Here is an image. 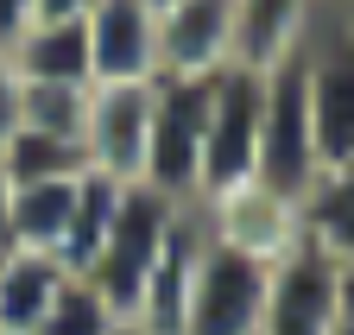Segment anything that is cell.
<instances>
[{"instance_id":"22","label":"cell","mask_w":354,"mask_h":335,"mask_svg":"<svg viewBox=\"0 0 354 335\" xmlns=\"http://www.w3.org/2000/svg\"><path fill=\"white\" fill-rule=\"evenodd\" d=\"M19 133V70L0 57V146Z\"/></svg>"},{"instance_id":"30","label":"cell","mask_w":354,"mask_h":335,"mask_svg":"<svg viewBox=\"0 0 354 335\" xmlns=\"http://www.w3.org/2000/svg\"><path fill=\"white\" fill-rule=\"evenodd\" d=\"M127 335H133V329H127Z\"/></svg>"},{"instance_id":"25","label":"cell","mask_w":354,"mask_h":335,"mask_svg":"<svg viewBox=\"0 0 354 335\" xmlns=\"http://www.w3.org/2000/svg\"><path fill=\"white\" fill-rule=\"evenodd\" d=\"M0 253H13V184L0 171Z\"/></svg>"},{"instance_id":"10","label":"cell","mask_w":354,"mask_h":335,"mask_svg":"<svg viewBox=\"0 0 354 335\" xmlns=\"http://www.w3.org/2000/svg\"><path fill=\"white\" fill-rule=\"evenodd\" d=\"M146 146H152V82L88 95V120H82L88 171H102L114 184H146Z\"/></svg>"},{"instance_id":"19","label":"cell","mask_w":354,"mask_h":335,"mask_svg":"<svg viewBox=\"0 0 354 335\" xmlns=\"http://www.w3.org/2000/svg\"><path fill=\"white\" fill-rule=\"evenodd\" d=\"M0 171H7L13 190H19V184H70V178L88 171V158H82L76 140H57V133H32V127H19L7 146H0Z\"/></svg>"},{"instance_id":"29","label":"cell","mask_w":354,"mask_h":335,"mask_svg":"<svg viewBox=\"0 0 354 335\" xmlns=\"http://www.w3.org/2000/svg\"><path fill=\"white\" fill-rule=\"evenodd\" d=\"M329 7H335V0H329Z\"/></svg>"},{"instance_id":"24","label":"cell","mask_w":354,"mask_h":335,"mask_svg":"<svg viewBox=\"0 0 354 335\" xmlns=\"http://www.w3.org/2000/svg\"><path fill=\"white\" fill-rule=\"evenodd\" d=\"M26 26H32V0H0V57L19 45Z\"/></svg>"},{"instance_id":"26","label":"cell","mask_w":354,"mask_h":335,"mask_svg":"<svg viewBox=\"0 0 354 335\" xmlns=\"http://www.w3.org/2000/svg\"><path fill=\"white\" fill-rule=\"evenodd\" d=\"M329 32L354 51V0H335V7H329Z\"/></svg>"},{"instance_id":"6","label":"cell","mask_w":354,"mask_h":335,"mask_svg":"<svg viewBox=\"0 0 354 335\" xmlns=\"http://www.w3.org/2000/svg\"><path fill=\"white\" fill-rule=\"evenodd\" d=\"M266 285H272V266H259L234 247L209 240L196 260V285H190V316L184 335H259L266 316Z\"/></svg>"},{"instance_id":"17","label":"cell","mask_w":354,"mask_h":335,"mask_svg":"<svg viewBox=\"0 0 354 335\" xmlns=\"http://www.w3.org/2000/svg\"><path fill=\"white\" fill-rule=\"evenodd\" d=\"M70 216H76V178L70 184H19L13 190V247L64 266Z\"/></svg>"},{"instance_id":"18","label":"cell","mask_w":354,"mask_h":335,"mask_svg":"<svg viewBox=\"0 0 354 335\" xmlns=\"http://www.w3.org/2000/svg\"><path fill=\"white\" fill-rule=\"evenodd\" d=\"M120 196L127 184L102 178V171H82L76 178V216H70V240H64V272H88L102 253V240L114 234V216H120Z\"/></svg>"},{"instance_id":"11","label":"cell","mask_w":354,"mask_h":335,"mask_svg":"<svg viewBox=\"0 0 354 335\" xmlns=\"http://www.w3.org/2000/svg\"><path fill=\"white\" fill-rule=\"evenodd\" d=\"M209 247V228L196 209H177L171 228H165V247H158V266L140 291V310H133V335H184V316H190V285H196V260Z\"/></svg>"},{"instance_id":"27","label":"cell","mask_w":354,"mask_h":335,"mask_svg":"<svg viewBox=\"0 0 354 335\" xmlns=\"http://www.w3.org/2000/svg\"><path fill=\"white\" fill-rule=\"evenodd\" d=\"M335 335H354V272L342 285V323H335Z\"/></svg>"},{"instance_id":"13","label":"cell","mask_w":354,"mask_h":335,"mask_svg":"<svg viewBox=\"0 0 354 335\" xmlns=\"http://www.w3.org/2000/svg\"><path fill=\"white\" fill-rule=\"evenodd\" d=\"M329 0H234V64L241 70H279L310 45Z\"/></svg>"},{"instance_id":"12","label":"cell","mask_w":354,"mask_h":335,"mask_svg":"<svg viewBox=\"0 0 354 335\" xmlns=\"http://www.w3.org/2000/svg\"><path fill=\"white\" fill-rule=\"evenodd\" d=\"M234 64V0H177L158 13V76H221Z\"/></svg>"},{"instance_id":"1","label":"cell","mask_w":354,"mask_h":335,"mask_svg":"<svg viewBox=\"0 0 354 335\" xmlns=\"http://www.w3.org/2000/svg\"><path fill=\"white\" fill-rule=\"evenodd\" d=\"M209 95L215 76H158L152 82V146H146V190L165 202L196 209V178H203V133H209Z\"/></svg>"},{"instance_id":"9","label":"cell","mask_w":354,"mask_h":335,"mask_svg":"<svg viewBox=\"0 0 354 335\" xmlns=\"http://www.w3.org/2000/svg\"><path fill=\"white\" fill-rule=\"evenodd\" d=\"M95 89H146L158 82V13L140 0H95L82 19Z\"/></svg>"},{"instance_id":"16","label":"cell","mask_w":354,"mask_h":335,"mask_svg":"<svg viewBox=\"0 0 354 335\" xmlns=\"http://www.w3.org/2000/svg\"><path fill=\"white\" fill-rule=\"evenodd\" d=\"M7 64L19 70V82H76V89H95L82 19H70V26H26L19 45L7 51Z\"/></svg>"},{"instance_id":"15","label":"cell","mask_w":354,"mask_h":335,"mask_svg":"<svg viewBox=\"0 0 354 335\" xmlns=\"http://www.w3.org/2000/svg\"><path fill=\"white\" fill-rule=\"evenodd\" d=\"M304 247L354 272V164L317 171V184L304 190Z\"/></svg>"},{"instance_id":"3","label":"cell","mask_w":354,"mask_h":335,"mask_svg":"<svg viewBox=\"0 0 354 335\" xmlns=\"http://www.w3.org/2000/svg\"><path fill=\"white\" fill-rule=\"evenodd\" d=\"M259 108H266V76L228 64L215 76L209 95V133H203V178H196V202L221 196L253 178L259 164Z\"/></svg>"},{"instance_id":"21","label":"cell","mask_w":354,"mask_h":335,"mask_svg":"<svg viewBox=\"0 0 354 335\" xmlns=\"http://www.w3.org/2000/svg\"><path fill=\"white\" fill-rule=\"evenodd\" d=\"M32 335H127V323L102 304V291L88 285V278H70V285L57 291V304L38 316Z\"/></svg>"},{"instance_id":"4","label":"cell","mask_w":354,"mask_h":335,"mask_svg":"<svg viewBox=\"0 0 354 335\" xmlns=\"http://www.w3.org/2000/svg\"><path fill=\"white\" fill-rule=\"evenodd\" d=\"M253 178L279 196H297L317 184V146H310V102H304V51L266 70V108H259V164Z\"/></svg>"},{"instance_id":"23","label":"cell","mask_w":354,"mask_h":335,"mask_svg":"<svg viewBox=\"0 0 354 335\" xmlns=\"http://www.w3.org/2000/svg\"><path fill=\"white\" fill-rule=\"evenodd\" d=\"M88 13H95V0H32V26H70Z\"/></svg>"},{"instance_id":"8","label":"cell","mask_w":354,"mask_h":335,"mask_svg":"<svg viewBox=\"0 0 354 335\" xmlns=\"http://www.w3.org/2000/svg\"><path fill=\"white\" fill-rule=\"evenodd\" d=\"M342 285H348V272L335 260H323L317 247L285 253L272 266V285H266L259 335H335V323H342Z\"/></svg>"},{"instance_id":"20","label":"cell","mask_w":354,"mask_h":335,"mask_svg":"<svg viewBox=\"0 0 354 335\" xmlns=\"http://www.w3.org/2000/svg\"><path fill=\"white\" fill-rule=\"evenodd\" d=\"M88 95L76 82H19V127L32 133H57L82 146V120H88Z\"/></svg>"},{"instance_id":"28","label":"cell","mask_w":354,"mask_h":335,"mask_svg":"<svg viewBox=\"0 0 354 335\" xmlns=\"http://www.w3.org/2000/svg\"><path fill=\"white\" fill-rule=\"evenodd\" d=\"M140 7H152V13H171V7H177V0H140Z\"/></svg>"},{"instance_id":"14","label":"cell","mask_w":354,"mask_h":335,"mask_svg":"<svg viewBox=\"0 0 354 335\" xmlns=\"http://www.w3.org/2000/svg\"><path fill=\"white\" fill-rule=\"evenodd\" d=\"M76 272H64L57 260L44 253H0V335H32L38 316L57 304V291L70 285Z\"/></svg>"},{"instance_id":"2","label":"cell","mask_w":354,"mask_h":335,"mask_svg":"<svg viewBox=\"0 0 354 335\" xmlns=\"http://www.w3.org/2000/svg\"><path fill=\"white\" fill-rule=\"evenodd\" d=\"M177 209H190V202H165V196L146 190V184H127L120 216H114V234L102 240L95 266L82 272L120 323H133V310H140V291H146V278H152V266H158V247H165V228H171Z\"/></svg>"},{"instance_id":"7","label":"cell","mask_w":354,"mask_h":335,"mask_svg":"<svg viewBox=\"0 0 354 335\" xmlns=\"http://www.w3.org/2000/svg\"><path fill=\"white\" fill-rule=\"evenodd\" d=\"M304 102H310V146H317V171L354 164V51L323 26L304 45Z\"/></svg>"},{"instance_id":"5","label":"cell","mask_w":354,"mask_h":335,"mask_svg":"<svg viewBox=\"0 0 354 335\" xmlns=\"http://www.w3.org/2000/svg\"><path fill=\"white\" fill-rule=\"evenodd\" d=\"M196 216H203L209 240L234 247V253H247V260H259V266H279L285 253H297V247H304V202L266 190L259 178H247V184H234V190L196 202Z\"/></svg>"}]
</instances>
